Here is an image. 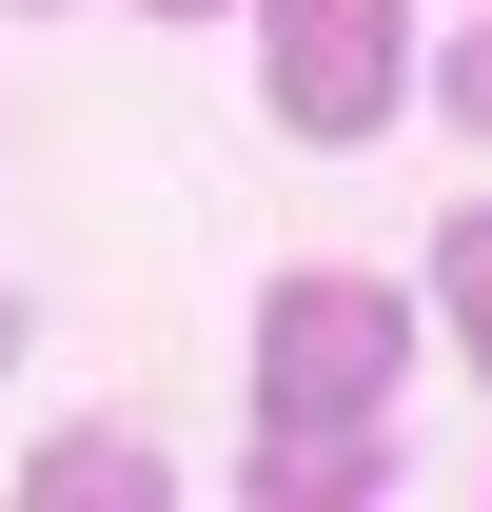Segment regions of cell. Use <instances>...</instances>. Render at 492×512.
<instances>
[{
  "mask_svg": "<svg viewBox=\"0 0 492 512\" xmlns=\"http://www.w3.org/2000/svg\"><path fill=\"white\" fill-rule=\"evenodd\" d=\"M256 99H276V138L355 158V138H394V99H414V20H394V0H256Z\"/></svg>",
  "mask_w": 492,
  "mask_h": 512,
  "instance_id": "obj_1",
  "label": "cell"
},
{
  "mask_svg": "<svg viewBox=\"0 0 492 512\" xmlns=\"http://www.w3.org/2000/svg\"><path fill=\"white\" fill-rule=\"evenodd\" d=\"M433 99H453V138H492V20H473V40H433Z\"/></svg>",
  "mask_w": 492,
  "mask_h": 512,
  "instance_id": "obj_6",
  "label": "cell"
},
{
  "mask_svg": "<svg viewBox=\"0 0 492 512\" xmlns=\"http://www.w3.org/2000/svg\"><path fill=\"white\" fill-rule=\"evenodd\" d=\"M0 375H20V296H0Z\"/></svg>",
  "mask_w": 492,
  "mask_h": 512,
  "instance_id": "obj_8",
  "label": "cell"
},
{
  "mask_svg": "<svg viewBox=\"0 0 492 512\" xmlns=\"http://www.w3.org/2000/svg\"><path fill=\"white\" fill-rule=\"evenodd\" d=\"M433 316H453V355L492 375V217H453V237H433Z\"/></svg>",
  "mask_w": 492,
  "mask_h": 512,
  "instance_id": "obj_5",
  "label": "cell"
},
{
  "mask_svg": "<svg viewBox=\"0 0 492 512\" xmlns=\"http://www.w3.org/2000/svg\"><path fill=\"white\" fill-rule=\"evenodd\" d=\"M158 493H178V473H158V434H99V414L20 453V512H158Z\"/></svg>",
  "mask_w": 492,
  "mask_h": 512,
  "instance_id": "obj_4",
  "label": "cell"
},
{
  "mask_svg": "<svg viewBox=\"0 0 492 512\" xmlns=\"http://www.w3.org/2000/svg\"><path fill=\"white\" fill-rule=\"evenodd\" d=\"M394 473V414H256V512H355Z\"/></svg>",
  "mask_w": 492,
  "mask_h": 512,
  "instance_id": "obj_3",
  "label": "cell"
},
{
  "mask_svg": "<svg viewBox=\"0 0 492 512\" xmlns=\"http://www.w3.org/2000/svg\"><path fill=\"white\" fill-rule=\"evenodd\" d=\"M138 20H237V0H138Z\"/></svg>",
  "mask_w": 492,
  "mask_h": 512,
  "instance_id": "obj_7",
  "label": "cell"
},
{
  "mask_svg": "<svg viewBox=\"0 0 492 512\" xmlns=\"http://www.w3.org/2000/svg\"><path fill=\"white\" fill-rule=\"evenodd\" d=\"M414 394V296L394 276H276L256 296V414H394Z\"/></svg>",
  "mask_w": 492,
  "mask_h": 512,
  "instance_id": "obj_2",
  "label": "cell"
}]
</instances>
